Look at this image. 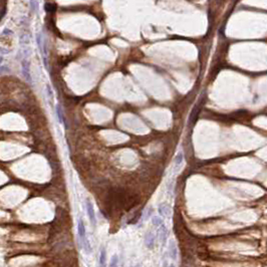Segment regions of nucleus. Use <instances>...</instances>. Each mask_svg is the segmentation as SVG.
Here are the masks:
<instances>
[{
	"label": "nucleus",
	"mask_w": 267,
	"mask_h": 267,
	"mask_svg": "<svg viewBox=\"0 0 267 267\" xmlns=\"http://www.w3.org/2000/svg\"><path fill=\"white\" fill-rule=\"evenodd\" d=\"M87 213H88V218H90L91 224H93V226H96V214H94L93 206V204H91V202L90 200H87Z\"/></svg>",
	"instance_id": "1"
},
{
	"label": "nucleus",
	"mask_w": 267,
	"mask_h": 267,
	"mask_svg": "<svg viewBox=\"0 0 267 267\" xmlns=\"http://www.w3.org/2000/svg\"><path fill=\"white\" fill-rule=\"evenodd\" d=\"M77 231H79V237L80 239V243L83 244L85 241V224H83V221L82 219H79V221Z\"/></svg>",
	"instance_id": "2"
},
{
	"label": "nucleus",
	"mask_w": 267,
	"mask_h": 267,
	"mask_svg": "<svg viewBox=\"0 0 267 267\" xmlns=\"http://www.w3.org/2000/svg\"><path fill=\"white\" fill-rule=\"evenodd\" d=\"M169 256L171 259L173 260H177L178 257V248L177 245L174 241H171L169 244Z\"/></svg>",
	"instance_id": "3"
},
{
	"label": "nucleus",
	"mask_w": 267,
	"mask_h": 267,
	"mask_svg": "<svg viewBox=\"0 0 267 267\" xmlns=\"http://www.w3.org/2000/svg\"><path fill=\"white\" fill-rule=\"evenodd\" d=\"M159 214L161 215L162 217H166L169 216L171 214V208L167 203H162L159 206Z\"/></svg>",
	"instance_id": "4"
},
{
	"label": "nucleus",
	"mask_w": 267,
	"mask_h": 267,
	"mask_svg": "<svg viewBox=\"0 0 267 267\" xmlns=\"http://www.w3.org/2000/svg\"><path fill=\"white\" fill-rule=\"evenodd\" d=\"M183 161H184V156H183V154L181 152L178 153L177 156L175 157V160H174V171L175 172H178L180 170V167L182 166Z\"/></svg>",
	"instance_id": "5"
},
{
	"label": "nucleus",
	"mask_w": 267,
	"mask_h": 267,
	"mask_svg": "<svg viewBox=\"0 0 267 267\" xmlns=\"http://www.w3.org/2000/svg\"><path fill=\"white\" fill-rule=\"evenodd\" d=\"M168 230H167V227L164 224H162L160 226V238H161V242L162 245H165L167 242V238H168Z\"/></svg>",
	"instance_id": "6"
},
{
	"label": "nucleus",
	"mask_w": 267,
	"mask_h": 267,
	"mask_svg": "<svg viewBox=\"0 0 267 267\" xmlns=\"http://www.w3.org/2000/svg\"><path fill=\"white\" fill-rule=\"evenodd\" d=\"M154 243H155V235L152 232H149L146 236V245H147V247L152 248L154 246Z\"/></svg>",
	"instance_id": "7"
},
{
	"label": "nucleus",
	"mask_w": 267,
	"mask_h": 267,
	"mask_svg": "<svg viewBox=\"0 0 267 267\" xmlns=\"http://www.w3.org/2000/svg\"><path fill=\"white\" fill-rule=\"evenodd\" d=\"M22 69H23L22 74L26 77V79L30 80V76H29V66L26 61H22Z\"/></svg>",
	"instance_id": "8"
},
{
	"label": "nucleus",
	"mask_w": 267,
	"mask_h": 267,
	"mask_svg": "<svg viewBox=\"0 0 267 267\" xmlns=\"http://www.w3.org/2000/svg\"><path fill=\"white\" fill-rule=\"evenodd\" d=\"M99 265L101 267H106V250L102 249L101 256H99Z\"/></svg>",
	"instance_id": "9"
},
{
	"label": "nucleus",
	"mask_w": 267,
	"mask_h": 267,
	"mask_svg": "<svg viewBox=\"0 0 267 267\" xmlns=\"http://www.w3.org/2000/svg\"><path fill=\"white\" fill-rule=\"evenodd\" d=\"M56 115H57L59 123H60V124H65V123H64V118H63V112H61V107H59V106H56Z\"/></svg>",
	"instance_id": "10"
},
{
	"label": "nucleus",
	"mask_w": 267,
	"mask_h": 267,
	"mask_svg": "<svg viewBox=\"0 0 267 267\" xmlns=\"http://www.w3.org/2000/svg\"><path fill=\"white\" fill-rule=\"evenodd\" d=\"M44 7H45V11L47 13H52L56 10V6L52 3H46L44 5Z\"/></svg>",
	"instance_id": "11"
},
{
	"label": "nucleus",
	"mask_w": 267,
	"mask_h": 267,
	"mask_svg": "<svg viewBox=\"0 0 267 267\" xmlns=\"http://www.w3.org/2000/svg\"><path fill=\"white\" fill-rule=\"evenodd\" d=\"M152 221H153V224L156 226V227H160L162 224H163V221H162L161 218H160V217H157V216H156V217H153Z\"/></svg>",
	"instance_id": "12"
},
{
	"label": "nucleus",
	"mask_w": 267,
	"mask_h": 267,
	"mask_svg": "<svg viewBox=\"0 0 267 267\" xmlns=\"http://www.w3.org/2000/svg\"><path fill=\"white\" fill-rule=\"evenodd\" d=\"M118 256L115 255L114 257H113L112 261H110V267H118Z\"/></svg>",
	"instance_id": "13"
},
{
	"label": "nucleus",
	"mask_w": 267,
	"mask_h": 267,
	"mask_svg": "<svg viewBox=\"0 0 267 267\" xmlns=\"http://www.w3.org/2000/svg\"><path fill=\"white\" fill-rule=\"evenodd\" d=\"M30 6L33 11H35L37 8V0H30Z\"/></svg>",
	"instance_id": "14"
},
{
	"label": "nucleus",
	"mask_w": 267,
	"mask_h": 267,
	"mask_svg": "<svg viewBox=\"0 0 267 267\" xmlns=\"http://www.w3.org/2000/svg\"><path fill=\"white\" fill-rule=\"evenodd\" d=\"M36 37H37V44L39 45V47H40V48H42V43H41V35H40V34H37Z\"/></svg>",
	"instance_id": "15"
},
{
	"label": "nucleus",
	"mask_w": 267,
	"mask_h": 267,
	"mask_svg": "<svg viewBox=\"0 0 267 267\" xmlns=\"http://www.w3.org/2000/svg\"><path fill=\"white\" fill-rule=\"evenodd\" d=\"M1 61H2V57L0 56V63H1Z\"/></svg>",
	"instance_id": "16"
},
{
	"label": "nucleus",
	"mask_w": 267,
	"mask_h": 267,
	"mask_svg": "<svg viewBox=\"0 0 267 267\" xmlns=\"http://www.w3.org/2000/svg\"><path fill=\"white\" fill-rule=\"evenodd\" d=\"M170 267H175V266H174V265H171V266H170Z\"/></svg>",
	"instance_id": "17"
}]
</instances>
